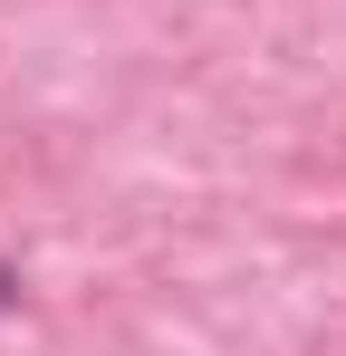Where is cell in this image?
Wrapping results in <instances>:
<instances>
[{
  "mask_svg": "<svg viewBox=\"0 0 346 356\" xmlns=\"http://www.w3.org/2000/svg\"><path fill=\"white\" fill-rule=\"evenodd\" d=\"M19 308H29V280H19V270L0 260V318H19Z\"/></svg>",
  "mask_w": 346,
  "mask_h": 356,
  "instance_id": "1",
  "label": "cell"
}]
</instances>
